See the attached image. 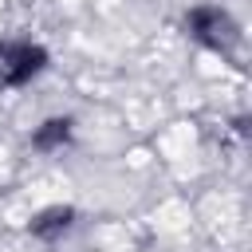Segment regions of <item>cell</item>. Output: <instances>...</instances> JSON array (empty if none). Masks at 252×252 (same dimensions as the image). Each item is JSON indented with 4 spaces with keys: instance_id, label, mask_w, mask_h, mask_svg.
<instances>
[{
    "instance_id": "cell-1",
    "label": "cell",
    "mask_w": 252,
    "mask_h": 252,
    "mask_svg": "<svg viewBox=\"0 0 252 252\" xmlns=\"http://www.w3.org/2000/svg\"><path fill=\"white\" fill-rule=\"evenodd\" d=\"M39 67H43V51L39 47H28V43H4L0 47V87L32 79Z\"/></svg>"
},
{
    "instance_id": "cell-2",
    "label": "cell",
    "mask_w": 252,
    "mask_h": 252,
    "mask_svg": "<svg viewBox=\"0 0 252 252\" xmlns=\"http://www.w3.org/2000/svg\"><path fill=\"white\" fill-rule=\"evenodd\" d=\"M71 224V209H47L35 224H32V232L35 236H55V232H63Z\"/></svg>"
},
{
    "instance_id": "cell-3",
    "label": "cell",
    "mask_w": 252,
    "mask_h": 252,
    "mask_svg": "<svg viewBox=\"0 0 252 252\" xmlns=\"http://www.w3.org/2000/svg\"><path fill=\"white\" fill-rule=\"evenodd\" d=\"M67 134H71V122H67V118H51V122H43V130L35 134V146H55V142H67Z\"/></svg>"
}]
</instances>
